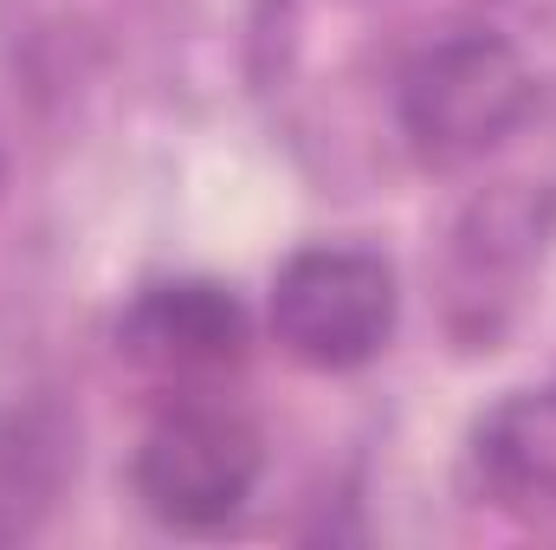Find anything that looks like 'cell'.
Returning a JSON list of instances; mask_svg holds the SVG:
<instances>
[{
  "label": "cell",
  "mask_w": 556,
  "mask_h": 550,
  "mask_svg": "<svg viewBox=\"0 0 556 550\" xmlns=\"http://www.w3.org/2000/svg\"><path fill=\"white\" fill-rule=\"evenodd\" d=\"M395 266L369 247H304L273 278V337L304 370H363L395 337Z\"/></svg>",
  "instance_id": "cell-1"
},
{
  "label": "cell",
  "mask_w": 556,
  "mask_h": 550,
  "mask_svg": "<svg viewBox=\"0 0 556 550\" xmlns=\"http://www.w3.org/2000/svg\"><path fill=\"white\" fill-rule=\"evenodd\" d=\"M525 111H531V72L492 33L440 39L402 78V130L433 168H459L485 155L492 142L511 137Z\"/></svg>",
  "instance_id": "cell-2"
},
{
  "label": "cell",
  "mask_w": 556,
  "mask_h": 550,
  "mask_svg": "<svg viewBox=\"0 0 556 550\" xmlns=\"http://www.w3.org/2000/svg\"><path fill=\"white\" fill-rule=\"evenodd\" d=\"M266 447L253 434V421L214 402H181V409L155 414V427L137 447V492L142 505L175 525V532H214L227 525L253 486H260Z\"/></svg>",
  "instance_id": "cell-3"
},
{
  "label": "cell",
  "mask_w": 556,
  "mask_h": 550,
  "mask_svg": "<svg viewBox=\"0 0 556 550\" xmlns=\"http://www.w3.org/2000/svg\"><path fill=\"white\" fill-rule=\"evenodd\" d=\"M247 350V311L227 285L175 278L149 285L124 317V357H137L155 376H214Z\"/></svg>",
  "instance_id": "cell-4"
},
{
  "label": "cell",
  "mask_w": 556,
  "mask_h": 550,
  "mask_svg": "<svg viewBox=\"0 0 556 550\" xmlns=\"http://www.w3.org/2000/svg\"><path fill=\"white\" fill-rule=\"evenodd\" d=\"M479 492L505 512L556 505V396H518L472 434Z\"/></svg>",
  "instance_id": "cell-5"
},
{
  "label": "cell",
  "mask_w": 556,
  "mask_h": 550,
  "mask_svg": "<svg viewBox=\"0 0 556 550\" xmlns=\"http://www.w3.org/2000/svg\"><path fill=\"white\" fill-rule=\"evenodd\" d=\"M72 473V434L46 409H0V545L33 538Z\"/></svg>",
  "instance_id": "cell-6"
}]
</instances>
